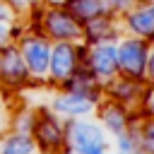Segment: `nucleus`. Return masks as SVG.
<instances>
[{"label": "nucleus", "mask_w": 154, "mask_h": 154, "mask_svg": "<svg viewBox=\"0 0 154 154\" xmlns=\"http://www.w3.org/2000/svg\"><path fill=\"white\" fill-rule=\"evenodd\" d=\"M65 140L70 142V149L77 154H108V140L99 123L72 118L67 123Z\"/></svg>", "instance_id": "f257e3e1"}, {"label": "nucleus", "mask_w": 154, "mask_h": 154, "mask_svg": "<svg viewBox=\"0 0 154 154\" xmlns=\"http://www.w3.org/2000/svg\"><path fill=\"white\" fill-rule=\"evenodd\" d=\"M147 55H149V46H147L144 38H140V36L123 38V41L118 43V70H120L125 77L144 79Z\"/></svg>", "instance_id": "f03ea898"}, {"label": "nucleus", "mask_w": 154, "mask_h": 154, "mask_svg": "<svg viewBox=\"0 0 154 154\" xmlns=\"http://www.w3.org/2000/svg\"><path fill=\"white\" fill-rule=\"evenodd\" d=\"M87 65H89V72L96 79H103V82L113 79L116 72H118V46L113 41L91 43L89 55H87Z\"/></svg>", "instance_id": "7ed1b4c3"}, {"label": "nucleus", "mask_w": 154, "mask_h": 154, "mask_svg": "<svg viewBox=\"0 0 154 154\" xmlns=\"http://www.w3.org/2000/svg\"><path fill=\"white\" fill-rule=\"evenodd\" d=\"M79 67V48L72 41H60L51 46V63L48 72L55 82H65L72 77V72Z\"/></svg>", "instance_id": "20e7f679"}, {"label": "nucleus", "mask_w": 154, "mask_h": 154, "mask_svg": "<svg viewBox=\"0 0 154 154\" xmlns=\"http://www.w3.org/2000/svg\"><path fill=\"white\" fill-rule=\"evenodd\" d=\"M43 29L51 38H58V41H75L84 36L79 19L72 17L67 10H48L43 17Z\"/></svg>", "instance_id": "39448f33"}, {"label": "nucleus", "mask_w": 154, "mask_h": 154, "mask_svg": "<svg viewBox=\"0 0 154 154\" xmlns=\"http://www.w3.org/2000/svg\"><path fill=\"white\" fill-rule=\"evenodd\" d=\"M19 53L26 63V70L36 77H43L48 72V63H51V43L41 36H29L22 41Z\"/></svg>", "instance_id": "423d86ee"}, {"label": "nucleus", "mask_w": 154, "mask_h": 154, "mask_svg": "<svg viewBox=\"0 0 154 154\" xmlns=\"http://www.w3.org/2000/svg\"><path fill=\"white\" fill-rule=\"evenodd\" d=\"M94 108H96V101H91L89 96H82L77 91H70V89L53 99V111L60 116H70V118L89 116Z\"/></svg>", "instance_id": "0eeeda50"}, {"label": "nucleus", "mask_w": 154, "mask_h": 154, "mask_svg": "<svg viewBox=\"0 0 154 154\" xmlns=\"http://www.w3.org/2000/svg\"><path fill=\"white\" fill-rule=\"evenodd\" d=\"M125 26L135 36H140L144 41L154 38V2H147V5H140V7H130Z\"/></svg>", "instance_id": "6e6552de"}, {"label": "nucleus", "mask_w": 154, "mask_h": 154, "mask_svg": "<svg viewBox=\"0 0 154 154\" xmlns=\"http://www.w3.org/2000/svg\"><path fill=\"white\" fill-rule=\"evenodd\" d=\"M0 77L7 82V84H22L26 82L29 77V70H26V63L22 58V53L17 48H5L2 55H0Z\"/></svg>", "instance_id": "1a4fd4ad"}, {"label": "nucleus", "mask_w": 154, "mask_h": 154, "mask_svg": "<svg viewBox=\"0 0 154 154\" xmlns=\"http://www.w3.org/2000/svg\"><path fill=\"white\" fill-rule=\"evenodd\" d=\"M111 94L118 103H130V101H137L140 96H144V87H142V79L123 77L111 84Z\"/></svg>", "instance_id": "9d476101"}, {"label": "nucleus", "mask_w": 154, "mask_h": 154, "mask_svg": "<svg viewBox=\"0 0 154 154\" xmlns=\"http://www.w3.org/2000/svg\"><path fill=\"white\" fill-rule=\"evenodd\" d=\"M101 123H103V128H106L108 132L118 135V132L128 130V123H130V120H128V113H125L123 103L111 101V103H106V106L101 108Z\"/></svg>", "instance_id": "9b49d317"}, {"label": "nucleus", "mask_w": 154, "mask_h": 154, "mask_svg": "<svg viewBox=\"0 0 154 154\" xmlns=\"http://www.w3.org/2000/svg\"><path fill=\"white\" fill-rule=\"evenodd\" d=\"M36 137L41 140V144L46 149H58L65 142V132H63V128L55 118H43L36 125Z\"/></svg>", "instance_id": "f8f14e48"}, {"label": "nucleus", "mask_w": 154, "mask_h": 154, "mask_svg": "<svg viewBox=\"0 0 154 154\" xmlns=\"http://www.w3.org/2000/svg\"><path fill=\"white\" fill-rule=\"evenodd\" d=\"M67 12L77 17L79 22H89L94 17H101L108 12L103 0H67Z\"/></svg>", "instance_id": "ddd939ff"}, {"label": "nucleus", "mask_w": 154, "mask_h": 154, "mask_svg": "<svg viewBox=\"0 0 154 154\" xmlns=\"http://www.w3.org/2000/svg\"><path fill=\"white\" fill-rule=\"evenodd\" d=\"M34 149H36L34 137L26 130L7 135L2 140V144H0V154H34Z\"/></svg>", "instance_id": "4468645a"}, {"label": "nucleus", "mask_w": 154, "mask_h": 154, "mask_svg": "<svg viewBox=\"0 0 154 154\" xmlns=\"http://www.w3.org/2000/svg\"><path fill=\"white\" fill-rule=\"evenodd\" d=\"M84 24H87V26H84V36H87L91 43H96V41H111V38L116 36V24H113L111 19H106L103 14L89 19V22H84Z\"/></svg>", "instance_id": "2eb2a0df"}, {"label": "nucleus", "mask_w": 154, "mask_h": 154, "mask_svg": "<svg viewBox=\"0 0 154 154\" xmlns=\"http://www.w3.org/2000/svg\"><path fill=\"white\" fill-rule=\"evenodd\" d=\"M137 135V152L140 154H154V118L144 120Z\"/></svg>", "instance_id": "dca6fc26"}, {"label": "nucleus", "mask_w": 154, "mask_h": 154, "mask_svg": "<svg viewBox=\"0 0 154 154\" xmlns=\"http://www.w3.org/2000/svg\"><path fill=\"white\" fill-rule=\"evenodd\" d=\"M116 149H118V154H132V152H137V135L128 132V130L118 132L116 135Z\"/></svg>", "instance_id": "f3484780"}, {"label": "nucleus", "mask_w": 154, "mask_h": 154, "mask_svg": "<svg viewBox=\"0 0 154 154\" xmlns=\"http://www.w3.org/2000/svg\"><path fill=\"white\" fill-rule=\"evenodd\" d=\"M106 2V7L108 10H116V12H128L130 7H132V2L135 0H103Z\"/></svg>", "instance_id": "a211bd4d"}, {"label": "nucleus", "mask_w": 154, "mask_h": 154, "mask_svg": "<svg viewBox=\"0 0 154 154\" xmlns=\"http://www.w3.org/2000/svg\"><path fill=\"white\" fill-rule=\"evenodd\" d=\"M144 77L154 84V46L149 48V55H147V70H144Z\"/></svg>", "instance_id": "6ab92c4d"}, {"label": "nucleus", "mask_w": 154, "mask_h": 154, "mask_svg": "<svg viewBox=\"0 0 154 154\" xmlns=\"http://www.w3.org/2000/svg\"><path fill=\"white\" fill-rule=\"evenodd\" d=\"M10 41V22H0V46H7Z\"/></svg>", "instance_id": "aec40b11"}, {"label": "nucleus", "mask_w": 154, "mask_h": 154, "mask_svg": "<svg viewBox=\"0 0 154 154\" xmlns=\"http://www.w3.org/2000/svg\"><path fill=\"white\" fill-rule=\"evenodd\" d=\"M144 101H147V111H149V116L154 118V87H152L149 91H144Z\"/></svg>", "instance_id": "412c9836"}, {"label": "nucleus", "mask_w": 154, "mask_h": 154, "mask_svg": "<svg viewBox=\"0 0 154 154\" xmlns=\"http://www.w3.org/2000/svg\"><path fill=\"white\" fill-rule=\"evenodd\" d=\"M10 17H12L10 7H7L5 2H0V22H10Z\"/></svg>", "instance_id": "4be33fe9"}, {"label": "nucleus", "mask_w": 154, "mask_h": 154, "mask_svg": "<svg viewBox=\"0 0 154 154\" xmlns=\"http://www.w3.org/2000/svg\"><path fill=\"white\" fill-rule=\"evenodd\" d=\"M29 0H14V5H26Z\"/></svg>", "instance_id": "5701e85b"}, {"label": "nucleus", "mask_w": 154, "mask_h": 154, "mask_svg": "<svg viewBox=\"0 0 154 154\" xmlns=\"http://www.w3.org/2000/svg\"><path fill=\"white\" fill-rule=\"evenodd\" d=\"M2 120H5V118H2V113H0V128H2Z\"/></svg>", "instance_id": "b1692460"}, {"label": "nucleus", "mask_w": 154, "mask_h": 154, "mask_svg": "<svg viewBox=\"0 0 154 154\" xmlns=\"http://www.w3.org/2000/svg\"><path fill=\"white\" fill-rule=\"evenodd\" d=\"M132 154H140V152H132Z\"/></svg>", "instance_id": "393cba45"}]
</instances>
